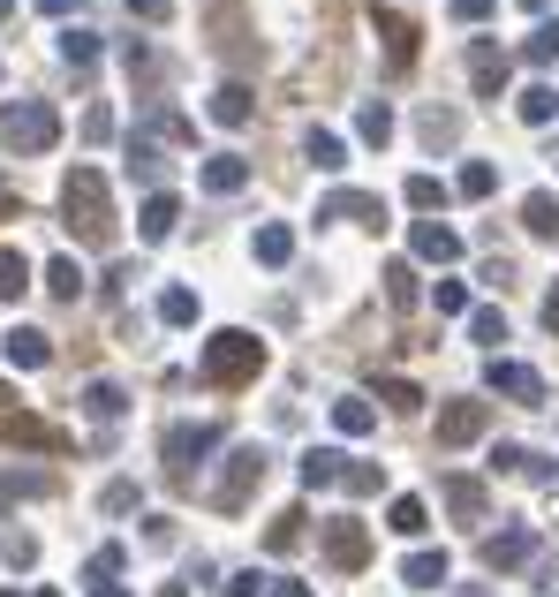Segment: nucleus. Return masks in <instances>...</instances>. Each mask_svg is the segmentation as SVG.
I'll use <instances>...</instances> for the list:
<instances>
[{
    "label": "nucleus",
    "mask_w": 559,
    "mask_h": 597,
    "mask_svg": "<svg viewBox=\"0 0 559 597\" xmlns=\"http://www.w3.org/2000/svg\"><path fill=\"white\" fill-rule=\"evenodd\" d=\"M61 484L46 469H0V499H53Z\"/></svg>",
    "instance_id": "obj_26"
},
{
    "label": "nucleus",
    "mask_w": 559,
    "mask_h": 597,
    "mask_svg": "<svg viewBox=\"0 0 559 597\" xmlns=\"http://www.w3.org/2000/svg\"><path fill=\"white\" fill-rule=\"evenodd\" d=\"M197 371H204V386H250L258 371H265V340L250 333V325H220L204 348H197Z\"/></svg>",
    "instance_id": "obj_2"
},
{
    "label": "nucleus",
    "mask_w": 559,
    "mask_h": 597,
    "mask_svg": "<svg viewBox=\"0 0 559 597\" xmlns=\"http://www.w3.org/2000/svg\"><path fill=\"white\" fill-rule=\"evenodd\" d=\"M325 560H333L340 575H363V568H371V530H363L356 514H333V522H325Z\"/></svg>",
    "instance_id": "obj_7"
},
{
    "label": "nucleus",
    "mask_w": 559,
    "mask_h": 597,
    "mask_svg": "<svg viewBox=\"0 0 559 597\" xmlns=\"http://www.w3.org/2000/svg\"><path fill=\"white\" fill-rule=\"evenodd\" d=\"M401 583H409V590H438V583H446V552H409V560H401Z\"/></svg>",
    "instance_id": "obj_30"
},
{
    "label": "nucleus",
    "mask_w": 559,
    "mask_h": 597,
    "mask_svg": "<svg viewBox=\"0 0 559 597\" xmlns=\"http://www.w3.org/2000/svg\"><path fill=\"white\" fill-rule=\"evenodd\" d=\"M401 197H409L417 212H446V197H454V189H446L438 174H409V189H401Z\"/></svg>",
    "instance_id": "obj_39"
},
{
    "label": "nucleus",
    "mask_w": 559,
    "mask_h": 597,
    "mask_svg": "<svg viewBox=\"0 0 559 597\" xmlns=\"http://www.w3.org/2000/svg\"><path fill=\"white\" fill-rule=\"evenodd\" d=\"M484 386H492L499 401L545 409V371H530V363H514V356H492V363H484Z\"/></svg>",
    "instance_id": "obj_6"
},
{
    "label": "nucleus",
    "mask_w": 559,
    "mask_h": 597,
    "mask_svg": "<svg viewBox=\"0 0 559 597\" xmlns=\"http://www.w3.org/2000/svg\"><path fill=\"white\" fill-rule=\"evenodd\" d=\"M159 174H166V159H159V145H151V137H129V182H159Z\"/></svg>",
    "instance_id": "obj_38"
},
{
    "label": "nucleus",
    "mask_w": 559,
    "mask_h": 597,
    "mask_svg": "<svg viewBox=\"0 0 559 597\" xmlns=\"http://www.w3.org/2000/svg\"><path fill=\"white\" fill-rule=\"evenodd\" d=\"M129 15H137V23H166L174 8H166V0H129Z\"/></svg>",
    "instance_id": "obj_55"
},
{
    "label": "nucleus",
    "mask_w": 559,
    "mask_h": 597,
    "mask_svg": "<svg viewBox=\"0 0 559 597\" xmlns=\"http://www.w3.org/2000/svg\"><path fill=\"white\" fill-rule=\"evenodd\" d=\"M295 476H302V492H325V484H348V453L340 447H310L295 461Z\"/></svg>",
    "instance_id": "obj_21"
},
{
    "label": "nucleus",
    "mask_w": 559,
    "mask_h": 597,
    "mask_svg": "<svg viewBox=\"0 0 559 597\" xmlns=\"http://www.w3.org/2000/svg\"><path fill=\"white\" fill-rule=\"evenodd\" d=\"M61 227L84 250H107L114 242V197H107V174L99 166H69V182H61Z\"/></svg>",
    "instance_id": "obj_1"
},
{
    "label": "nucleus",
    "mask_w": 559,
    "mask_h": 597,
    "mask_svg": "<svg viewBox=\"0 0 559 597\" xmlns=\"http://www.w3.org/2000/svg\"><path fill=\"white\" fill-rule=\"evenodd\" d=\"M522 61H537V69H552V61H559V23H537V30L522 38Z\"/></svg>",
    "instance_id": "obj_44"
},
{
    "label": "nucleus",
    "mask_w": 559,
    "mask_h": 597,
    "mask_svg": "<svg viewBox=\"0 0 559 597\" xmlns=\"http://www.w3.org/2000/svg\"><path fill=\"white\" fill-rule=\"evenodd\" d=\"M417 137L431 151H446V145H461V114H454V107H438V99H431V107H423L417 114Z\"/></svg>",
    "instance_id": "obj_24"
},
{
    "label": "nucleus",
    "mask_w": 559,
    "mask_h": 597,
    "mask_svg": "<svg viewBox=\"0 0 559 597\" xmlns=\"http://www.w3.org/2000/svg\"><path fill=\"white\" fill-rule=\"evenodd\" d=\"M530 560H537V530H530V522H507L499 537H484V568H492V575L530 568Z\"/></svg>",
    "instance_id": "obj_11"
},
{
    "label": "nucleus",
    "mask_w": 559,
    "mask_h": 597,
    "mask_svg": "<svg viewBox=\"0 0 559 597\" xmlns=\"http://www.w3.org/2000/svg\"><path fill=\"white\" fill-rule=\"evenodd\" d=\"M492 189H499V166H492V159H469V166L454 174V197H469V204L492 197Z\"/></svg>",
    "instance_id": "obj_32"
},
{
    "label": "nucleus",
    "mask_w": 559,
    "mask_h": 597,
    "mask_svg": "<svg viewBox=\"0 0 559 597\" xmlns=\"http://www.w3.org/2000/svg\"><path fill=\"white\" fill-rule=\"evenodd\" d=\"M318 220H356V227H386V197H371V189H325V197H318Z\"/></svg>",
    "instance_id": "obj_8"
},
{
    "label": "nucleus",
    "mask_w": 559,
    "mask_h": 597,
    "mask_svg": "<svg viewBox=\"0 0 559 597\" xmlns=\"http://www.w3.org/2000/svg\"><path fill=\"white\" fill-rule=\"evenodd\" d=\"M545 333H559V288L545 296Z\"/></svg>",
    "instance_id": "obj_58"
},
{
    "label": "nucleus",
    "mask_w": 559,
    "mask_h": 597,
    "mask_svg": "<svg viewBox=\"0 0 559 597\" xmlns=\"http://www.w3.org/2000/svg\"><path fill=\"white\" fill-rule=\"evenodd\" d=\"M333 432H340V439H371V432H378V409H371L363 394H340V401H333Z\"/></svg>",
    "instance_id": "obj_23"
},
{
    "label": "nucleus",
    "mask_w": 559,
    "mask_h": 597,
    "mask_svg": "<svg viewBox=\"0 0 559 597\" xmlns=\"http://www.w3.org/2000/svg\"><path fill=\"white\" fill-rule=\"evenodd\" d=\"M84 416H91V424H122V416H129V394H122L114 378H91V386H84Z\"/></svg>",
    "instance_id": "obj_22"
},
{
    "label": "nucleus",
    "mask_w": 559,
    "mask_h": 597,
    "mask_svg": "<svg viewBox=\"0 0 559 597\" xmlns=\"http://www.w3.org/2000/svg\"><path fill=\"white\" fill-rule=\"evenodd\" d=\"M438 492H446V507H454V522H469V530H484L492 522V492H484V476H438Z\"/></svg>",
    "instance_id": "obj_10"
},
{
    "label": "nucleus",
    "mask_w": 559,
    "mask_h": 597,
    "mask_svg": "<svg viewBox=\"0 0 559 597\" xmlns=\"http://www.w3.org/2000/svg\"><path fill=\"white\" fill-rule=\"evenodd\" d=\"M265 597H310V583H302V575H273V590Z\"/></svg>",
    "instance_id": "obj_56"
},
{
    "label": "nucleus",
    "mask_w": 559,
    "mask_h": 597,
    "mask_svg": "<svg viewBox=\"0 0 559 597\" xmlns=\"http://www.w3.org/2000/svg\"><path fill=\"white\" fill-rule=\"evenodd\" d=\"M23 288H30V258H23L15 242H0V302L23 296Z\"/></svg>",
    "instance_id": "obj_36"
},
{
    "label": "nucleus",
    "mask_w": 559,
    "mask_h": 597,
    "mask_svg": "<svg viewBox=\"0 0 559 597\" xmlns=\"http://www.w3.org/2000/svg\"><path fill=\"white\" fill-rule=\"evenodd\" d=\"M265 469H273V453H265V447H235V453H227V476L212 484V507H220V514H243V507H250V492L265 484Z\"/></svg>",
    "instance_id": "obj_4"
},
{
    "label": "nucleus",
    "mask_w": 559,
    "mask_h": 597,
    "mask_svg": "<svg viewBox=\"0 0 559 597\" xmlns=\"http://www.w3.org/2000/svg\"><path fill=\"white\" fill-rule=\"evenodd\" d=\"M492 8H499V0H446V15H454V23H484Z\"/></svg>",
    "instance_id": "obj_52"
},
{
    "label": "nucleus",
    "mask_w": 559,
    "mask_h": 597,
    "mask_svg": "<svg viewBox=\"0 0 559 597\" xmlns=\"http://www.w3.org/2000/svg\"><path fill=\"white\" fill-rule=\"evenodd\" d=\"M137 484H129V476H114V484H107V492H99V507H107V514H137Z\"/></svg>",
    "instance_id": "obj_49"
},
{
    "label": "nucleus",
    "mask_w": 559,
    "mask_h": 597,
    "mask_svg": "<svg viewBox=\"0 0 559 597\" xmlns=\"http://www.w3.org/2000/svg\"><path fill=\"white\" fill-rule=\"evenodd\" d=\"M356 137H363V145H394V107H386V99H363V107H356Z\"/></svg>",
    "instance_id": "obj_27"
},
{
    "label": "nucleus",
    "mask_w": 559,
    "mask_h": 597,
    "mask_svg": "<svg viewBox=\"0 0 559 597\" xmlns=\"http://www.w3.org/2000/svg\"><path fill=\"white\" fill-rule=\"evenodd\" d=\"M431 310H438V318H469V288H461V281H438V288H431Z\"/></svg>",
    "instance_id": "obj_47"
},
{
    "label": "nucleus",
    "mask_w": 559,
    "mask_h": 597,
    "mask_svg": "<svg viewBox=\"0 0 559 597\" xmlns=\"http://www.w3.org/2000/svg\"><path fill=\"white\" fill-rule=\"evenodd\" d=\"M204 23L220 30V53H227V61H250V53H258V38H250V15H243L235 0H220V8H212Z\"/></svg>",
    "instance_id": "obj_17"
},
{
    "label": "nucleus",
    "mask_w": 559,
    "mask_h": 597,
    "mask_svg": "<svg viewBox=\"0 0 559 597\" xmlns=\"http://www.w3.org/2000/svg\"><path fill=\"white\" fill-rule=\"evenodd\" d=\"M386 302H394V310H409V302H417V265H409V258H394V265H386Z\"/></svg>",
    "instance_id": "obj_42"
},
{
    "label": "nucleus",
    "mask_w": 559,
    "mask_h": 597,
    "mask_svg": "<svg viewBox=\"0 0 559 597\" xmlns=\"http://www.w3.org/2000/svg\"><path fill=\"white\" fill-rule=\"evenodd\" d=\"M38 8H46V15H76L84 0H38Z\"/></svg>",
    "instance_id": "obj_57"
},
{
    "label": "nucleus",
    "mask_w": 559,
    "mask_h": 597,
    "mask_svg": "<svg viewBox=\"0 0 559 597\" xmlns=\"http://www.w3.org/2000/svg\"><path fill=\"white\" fill-rule=\"evenodd\" d=\"M46 296L76 302V296H84V265H76V258H53V265H46Z\"/></svg>",
    "instance_id": "obj_37"
},
{
    "label": "nucleus",
    "mask_w": 559,
    "mask_h": 597,
    "mask_svg": "<svg viewBox=\"0 0 559 597\" xmlns=\"http://www.w3.org/2000/svg\"><path fill=\"white\" fill-rule=\"evenodd\" d=\"M409 250H417L423 265H461V235L438 227V220H417V227H409Z\"/></svg>",
    "instance_id": "obj_19"
},
{
    "label": "nucleus",
    "mask_w": 559,
    "mask_h": 597,
    "mask_svg": "<svg viewBox=\"0 0 559 597\" xmlns=\"http://www.w3.org/2000/svg\"><path fill=\"white\" fill-rule=\"evenodd\" d=\"M0 439H8V447H23V453H61V447H69L46 416H23V409H15V416H0Z\"/></svg>",
    "instance_id": "obj_16"
},
{
    "label": "nucleus",
    "mask_w": 559,
    "mask_h": 597,
    "mask_svg": "<svg viewBox=\"0 0 559 597\" xmlns=\"http://www.w3.org/2000/svg\"><path fill=\"white\" fill-rule=\"evenodd\" d=\"M386 530H401V537H423V530H431V507H423L417 492H401V499L386 507Z\"/></svg>",
    "instance_id": "obj_29"
},
{
    "label": "nucleus",
    "mask_w": 559,
    "mask_h": 597,
    "mask_svg": "<svg viewBox=\"0 0 559 597\" xmlns=\"http://www.w3.org/2000/svg\"><path fill=\"white\" fill-rule=\"evenodd\" d=\"M8 8H15V0H0V15H8Z\"/></svg>",
    "instance_id": "obj_62"
},
{
    "label": "nucleus",
    "mask_w": 559,
    "mask_h": 597,
    "mask_svg": "<svg viewBox=\"0 0 559 597\" xmlns=\"http://www.w3.org/2000/svg\"><path fill=\"white\" fill-rule=\"evenodd\" d=\"M378 484H386L378 461H348V492H356V499H378Z\"/></svg>",
    "instance_id": "obj_48"
},
{
    "label": "nucleus",
    "mask_w": 559,
    "mask_h": 597,
    "mask_svg": "<svg viewBox=\"0 0 559 597\" xmlns=\"http://www.w3.org/2000/svg\"><path fill=\"white\" fill-rule=\"evenodd\" d=\"M107 137H114V107H91L84 114V145H107Z\"/></svg>",
    "instance_id": "obj_51"
},
{
    "label": "nucleus",
    "mask_w": 559,
    "mask_h": 597,
    "mask_svg": "<svg viewBox=\"0 0 559 597\" xmlns=\"http://www.w3.org/2000/svg\"><path fill=\"white\" fill-rule=\"evenodd\" d=\"M507 76H514V61H507L492 38H476V46H469V84H476V99H499Z\"/></svg>",
    "instance_id": "obj_14"
},
{
    "label": "nucleus",
    "mask_w": 559,
    "mask_h": 597,
    "mask_svg": "<svg viewBox=\"0 0 559 597\" xmlns=\"http://www.w3.org/2000/svg\"><path fill=\"white\" fill-rule=\"evenodd\" d=\"M61 61H69V69H91V61H99V30L69 23V30H61Z\"/></svg>",
    "instance_id": "obj_34"
},
{
    "label": "nucleus",
    "mask_w": 559,
    "mask_h": 597,
    "mask_svg": "<svg viewBox=\"0 0 559 597\" xmlns=\"http://www.w3.org/2000/svg\"><path fill=\"white\" fill-rule=\"evenodd\" d=\"M0 560H8V568H38V537L8 522V530H0Z\"/></svg>",
    "instance_id": "obj_41"
},
{
    "label": "nucleus",
    "mask_w": 559,
    "mask_h": 597,
    "mask_svg": "<svg viewBox=\"0 0 559 597\" xmlns=\"http://www.w3.org/2000/svg\"><path fill=\"white\" fill-rule=\"evenodd\" d=\"M144 137H151V145H197V129H189V122H182L174 107H159V114L144 122Z\"/></svg>",
    "instance_id": "obj_35"
},
{
    "label": "nucleus",
    "mask_w": 559,
    "mask_h": 597,
    "mask_svg": "<svg viewBox=\"0 0 559 597\" xmlns=\"http://www.w3.org/2000/svg\"><path fill=\"white\" fill-rule=\"evenodd\" d=\"M469 340H484V348H499V340H507V318H499L492 302H484V310H469Z\"/></svg>",
    "instance_id": "obj_46"
},
{
    "label": "nucleus",
    "mask_w": 559,
    "mask_h": 597,
    "mask_svg": "<svg viewBox=\"0 0 559 597\" xmlns=\"http://www.w3.org/2000/svg\"><path fill=\"white\" fill-rule=\"evenodd\" d=\"M302 159H318V174H340V166H348V145H340L333 129H310V137H302Z\"/></svg>",
    "instance_id": "obj_31"
},
{
    "label": "nucleus",
    "mask_w": 559,
    "mask_h": 597,
    "mask_svg": "<svg viewBox=\"0 0 559 597\" xmlns=\"http://www.w3.org/2000/svg\"><path fill=\"white\" fill-rule=\"evenodd\" d=\"M492 432V401H446L438 409V447H469Z\"/></svg>",
    "instance_id": "obj_9"
},
{
    "label": "nucleus",
    "mask_w": 559,
    "mask_h": 597,
    "mask_svg": "<svg viewBox=\"0 0 559 597\" xmlns=\"http://www.w3.org/2000/svg\"><path fill=\"white\" fill-rule=\"evenodd\" d=\"M0 356H8V371H46V363H53V333L8 325V333H0Z\"/></svg>",
    "instance_id": "obj_13"
},
{
    "label": "nucleus",
    "mask_w": 559,
    "mask_h": 597,
    "mask_svg": "<svg viewBox=\"0 0 559 597\" xmlns=\"http://www.w3.org/2000/svg\"><path fill=\"white\" fill-rule=\"evenodd\" d=\"M159 325H197V288H166L159 296Z\"/></svg>",
    "instance_id": "obj_43"
},
{
    "label": "nucleus",
    "mask_w": 559,
    "mask_h": 597,
    "mask_svg": "<svg viewBox=\"0 0 559 597\" xmlns=\"http://www.w3.org/2000/svg\"><path fill=\"white\" fill-rule=\"evenodd\" d=\"M174 227H182V197H174V189H151V197H144V212H137V235H144V242H166Z\"/></svg>",
    "instance_id": "obj_20"
},
{
    "label": "nucleus",
    "mask_w": 559,
    "mask_h": 597,
    "mask_svg": "<svg viewBox=\"0 0 559 597\" xmlns=\"http://www.w3.org/2000/svg\"><path fill=\"white\" fill-rule=\"evenodd\" d=\"M197 182H204L212 197H235V189H250V159H243V151H204Z\"/></svg>",
    "instance_id": "obj_18"
},
{
    "label": "nucleus",
    "mask_w": 559,
    "mask_h": 597,
    "mask_svg": "<svg viewBox=\"0 0 559 597\" xmlns=\"http://www.w3.org/2000/svg\"><path fill=\"white\" fill-rule=\"evenodd\" d=\"M371 30L386 38V53H394V69H409L417 61V15H401V8H371Z\"/></svg>",
    "instance_id": "obj_15"
},
{
    "label": "nucleus",
    "mask_w": 559,
    "mask_h": 597,
    "mask_svg": "<svg viewBox=\"0 0 559 597\" xmlns=\"http://www.w3.org/2000/svg\"><path fill=\"white\" fill-rule=\"evenodd\" d=\"M250 250H258V265H287V258H295V235H287V227H280V220H265V227H258V242H250Z\"/></svg>",
    "instance_id": "obj_33"
},
{
    "label": "nucleus",
    "mask_w": 559,
    "mask_h": 597,
    "mask_svg": "<svg viewBox=\"0 0 559 597\" xmlns=\"http://www.w3.org/2000/svg\"><path fill=\"white\" fill-rule=\"evenodd\" d=\"M91 597H129V590H122V583H99V590H91Z\"/></svg>",
    "instance_id": "obj_59"
},
{
    "label": "nucleus",
    "mask_w": 559,
    "mask_h": 597,
    "mask_svg": "<svg viewBox=\"0 0 559 597\" xmlns=\"http://www.w3.org/2000/svg\"><path fill=\"white\" fill-rule=\"evenodd\" d=\"M302 522H310L302 507H287V514H273V530H265V552H295V545H302Z\"/></svg>",
    "instance_id": "obj_40"
},
{
    "label": "nucleus",
    "mask_w": 559,
    "mask_h": 597,
    "mask_svg": "<svg viewBox=\"0 0 559 597\" xmlns=\"http://www.w3.org/2000/svg\"><path fill=\"white\" fill-rule=\"evenodd\" d=\"M212 447H220V424H166V439H159L166 476H174V484H197V469H204Z\"/></svg>",
    "instance_id": "obj_5"
},
{
    "label": "nucleus",
    "mask_w": 559,
    "mask_h": 597,
    "mask_svg": "<svg viewBox=\"0 0 559 597\" xmlns=\"http://www.w3.org/2000/svg\"><path fill=\"white\" fill-rule=\"evenodd\" d=\"M144 545H174V514H144Z\"/></svg>",
    "instance_id": "obj_54"
},
{
    "label": "nucleus",
    "mask_w": 559,
    "mask_h": 597,
    "mask_svg": "<svg viewBox=\"0 0 559 597\" xmlns=\"http://www.w3.org/2000/svg\"><path fill=\"white\" fill-rule=\"evenodd\" d=\"M0 145L15 151V159H38V151L61 145V114L46 99H8L0 107Z\"/></svg>",
    "instance_id": "obj_3"
},
{
    "label": "nucleus",
    "mask_w": 559,
    "mask_h": 597,
    "mask_svg": "<svg viewBox=\"0 0 559 597\" xmlns=\"http://www.w3.org/2000/svg\"><path fill=\"white\" fill-rule=\"evenodd\" d=\"M122 568H129V552H122V545H99V552L84 560V583H114Z\"/></svg>",
    "instance_id": "obj_45"
},
{
    "label": "nucleus",
    "mask_w": 559,
    "mask_h": 597,
    "mask_svg": "<svg viewBox=\"0 0 559 597\" xmlns=\"http://www.w3.org/2000/svg\"><path fill=\"white\" fill-rule=\"evenodd\" d=\"M522 227H530L537 242H559V197L552 189H530V197H522Z\"/></svg>",
    "instance_id": "obj_25"
},
{
    "label": "nucleus",
    "mask_w": 559,
    "mask_h": 597,
    "mask_svg": "<svg viewBox=\"0 0 559 597\" xmlns=\"http://www.w3.org/2000/svg\"><path fill=\"white\" fill-rule=\"evenodd\" d=\"M258 590H273V575H258V568H243V575L220 583V597H258Z\"/></svg>",
    "instance_id": "obj_50"
},
{
    "label": "nucleus",
    "mask_w": 559,
    "mask_h": 597,
    "mask_svg": "<svg viewBox=\"0 0 559 597\" xmlns=\"http://www.w3.org/2000/svg\"><path fill=\"white\" fill-rule=\"evenodd\" d=\"M204 114H212L220 129H250V122H258V91H250L243 76H227V84L204 99Z\"/></svg>",
    "instance_id": "obj_12"
},
{
    "label": "nucleus",
    "mask_w": 559,
    "mask_h": 597,
    "mask_svg": "<svg viewBox=\"0 0 559 597\" xmlns=\"http://www.w3.org/2000/svg\"><path fill=\"white\" fill-rule=\"evenodd\" d=\"M514 114H522L530 129H552V122H559V91H552V84H530V91L514 99Z\"/></svg>",
    "instance_id": "obj_28"
},
{
    "label": "nucleus",
    "mask_w": 559,
    "mask_h": 597,
    "mask_svg": "<svg viewBox=\"0 0 559 597\" xmlns=\"http://www.w3.org/2000/svg\"><path fill=\"white\" fill-rule=\"evenodd\" d=\"M378 394H386V401H394V409H423V394H417V386H409V378H386V386H378Z\"/></svg>",
    "instance_id": "obj_53"
},
{
    "label": "nucleus",
    "mask_w": 559,
    "mask_h": 597,
    "mask_svg": "<svg viewBox=\"0 0 559 597\" xmlns=\"http://www.w3.org/2000/svg\"><path fill=\"white\" fill-rule=\"evenodd\" d=\"M8 212H23V204H15V197H0V220H8Z\"/></svg>",
    "instance_id": "obj_60"
},
{
    "label": "nucleus",
    "mask_w": 559,
    "mask_h": 597,
    "mask_svg": "<svg viewBox=\"0 0 559 597\" xmlns=\"http://www.w3.org/2000/svg\"><path fill=\"white\" fill-rule=\"evenodd\" d=\"M0 401H8V386H0Z\"/></svg>",
    "instance_id": "obj_63"
},
{
    "label": "nucleus",
    "mask_w": 559,
    "mask_h": 597,
    "mask_svg": "<svg viewBox=\"0 0 559 597\" xmlns=\"http://www.w3.org/2000/svg\"><path fill=\"white\" fill-rule=\"evenodd\" d=\"M0 597H30V590H0Z\"/></svg>",
    "instance_id": "obj_61"
}]
</instances>
